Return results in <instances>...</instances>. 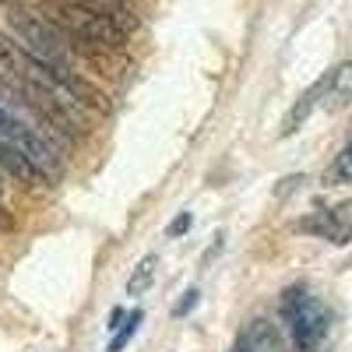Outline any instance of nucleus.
Listing matches in <instances>:
<instances>
[{
	"label": "nucleus",
	"mask_w": 352,
	"mask_h": 352,
	"mask_svg": "<svg viewBox=\"0 0 352 352\" xmlns=\"http://www.w3.org/2000/svg\"><path fill=\"white\" fill-rule=\"evenodd\" d=\"M43 14L67 36L74 53L81 50L88 56H102L124 50L127 43L124 28L88 0H43Z\"/></svg>",
	"instance_id": "nucleus-1"
},
{
	"label": "nucleus",
	"mask_w": 352,
	"mask_h": 352,
	"mask_svg": "<svg viewBox=\"0 0 352 352\" xmlns=\"http://www.w3.org/2000/svg\"><path fill=\"white\" fill-rule=\"evenodd\" d=\"M328 180H345V184H352V141L338 152V159H335V166H331V173H328Z\"/></svg>",
	"instance_id": "nucleus-12"
},
{
	"label": "nucleus",
	"mask_w": 352,
	"mask_h": 352,
	"mask_svg": "<svg viewBox=\"0 0 352 352\" xmlns=\"http://www.w3.org/2000/svg\"><path fill=\"white\" fill-rule=\"evenodd\" d=\"M194 307H197V289H190V292H184V300H180V303H176V307H173V314H176V317H184V314H190Z\"/></svg>",
	"instance_id": "nucleus-14"
},
{
	"label": "nucleus",
	"mask_w": 352,
	"mask_h": 352,
	"mask_svg": "<svg viewBox=\"0 0 352 352\" xmlns=\"http://www.w3.org/2000/svg\"><path fill=\"white\" fill-rule=\"evenodd\" d=\"M320 102L328 109H342L352 102V64H338L320 78Z\"/></svg>",
	"instance_id": "nucleus-7"
},
{
	"label": "nucleus",
	"mask_w": 352,
	"mask_h": 352,
	"mask_svg": "<svg viewBox=\"0 0 352 352\" xmlns=\"http://www.w3.org/2000/svg\"><path fill=\"white\" fill-rule=\"evenodd\" d=\"M0 190H4V184H0Z\"/></svg>",
	"instance_id": "nucleus-18"
},
{
	"label": "nucleus",
	"mask_w": 352,
	"mask_h": 352,
	"mask_svg": "<svg viewBox=\"0 0 352 352\" xmlns=\"http://www.w3.org/2000/svg\"><path fill=\"white\" fill-rule=\"evenodd\" d=\"M320 102V81L314 85V88H307V92L300 96V102L296 106H292L289 109V116H285V127H282V134H296L300 131V124L307 120V116H310V109Z\"/></svg>",
	"instance_id": "nucleus-9"
},
{
	"label": "nucleus",
	"mask_w": 352,
	"mask_h": 352,
	"mask_svg": "<svg viewBox=\"0 0 352 352\" xmlns=\"http://www.w3.org/2000/svg\"><path fill=\"white\" fill-rule=\"evenodd\" d=\"M155 264H159V257H155V254H148V257H144V261L138 264V272H134V275H131V282H127V292H131V296H141V292L152 285V278H155Z\"/></svg>",
	"instance_id": "nucleus-10"
},
{
	"label": "nucleus",
	"mask_w": 352,
	"mask_h": 352,
	"mask_svg": "<svg viewBox=\"0 0 352 352\" xmlns=\"http://www.w3.org/2000/svg\"><path fill=\"white\" fill-rule=\"evenodd\" d=\"M0 166H4L11 176H18V180H25L28 187H36V184H43V173L28 162L25 155H18L14 148H8V144H0Z\"/></svg>",
	"instance_id": "nucleus-8"
},
{
	"label": "nucleus",
	"mask_w": 352,
	"mask_h": 352,
	"mask_svg": "<svg viewBox=\"0 0 352 352\" xmlns=\"http://www.w3.org/2000/svg\"><path fill=\"white\" fill-rule=\"evenodd\" d=\"M8 226H11V219L4 215V208H0V229H8Z\"/></svg>",
	"instance_id": "nucleus-16"
},
{
	"label": "nucleus",
	"mask_w": 352,
	"mask_h": 352,
	"mask_svg": "<svg viewBox=\"0 0 352 352\" xmlns=\"http://www.w3.org/2000/svg\"><path fill=\"white\" fill-rule=\"evenodd\" d=\"M120 320H124V310L116 307V310L109 314V324H106V328H109V331H116V328H120Z\"/></svg>",
	"instance_id": "nucleus-15"
},
{
	"label": "nucleus",
	"mask_w": 352,
	"mask_h": 352,
	"mask_svg": "<svg viewBox=\"0 0 352 352\" xmlns=\"http://www.w3.org/2000/svg\"><path fill=\"white\" fill-rule=\"evenodd\" d=\"M0 144H8L18 155H25L43 173V180H60L64 176V159L56 152V144L50 141V134L21 124L8 106H0Z\"/></svg>",
	"instance_id": "nucleus-3"
},
{
	"label": "nucleus",
	"mask_w": 352,
	"mask_h": 352,
	"mask_svg": "<svg viewBox=\"0 0 352 352\" xmlns=\"http://www.w3.org/2000/svg\"><path fill=\"white\" fill-rule=\"evenodd\" d=\"M8 25H11V32L18 36L14 43H18L25 53H32L39 64L56 67V71L71 67L74 46L67 43V36H64L46 14H36L32 8H25V4H11V8H8Z\"/></svg>",
	"instance_id": "nucleus-2"
},
{
	"label": "nucleus",
	"mask_w": 352,
	"mask_h": 352,
	"mask_svg": "<svg viewBox=\"0 0 352 352\" xmlns=\"http://www.w3.org/2000/svg\"><path fill=\"white\" fill-rule=\"evenodd\" d=\"M0 4H8V8H11V4H25V0H0Z\"/></svg>",
	"instance_id": "nucleus-17"
},
{
	"label": "nucleus",
	"mask_w": 352,
	"mask_h": 352,
	"mask_svg": "<svg viewBox=\"0 0 352 352\" xmlns=\"http://www.w3.org/2000/svg\"><path fill=\"white\" fill-rule=\"evenodd\" d=\"M282 317H285V324H289L292 349H296V352H314L320 342H324L328 324H331L328 307L320 303L317 296H310L303 285L285 289V296H282Z\"/></svg>",
	"instance_id": "nucleus-4"
},
{
	"label": "nucleus",
	"mask_w": 352,
	"mask_h": 352,
	"mask_svg": "<svg viewBox=\"0 0 352 352\" xmlns=\"http://www.w3.org/2000/svg\"><path fill=\"white\" fill-rule=\"evenodd\" d=\"M141 320H144V314H141V310H134V314L127 317V324H124L120 331L113 335V342L106 345V352H124V345L134 338V331H138V324H141Z\"/></svg>",
	"instance_id": "nucleus-11"
},
{
	"label": "nucleus",
	"mask_w": 352,
	"mask_h": 352,
	"mask_svg": "<svg viewBox=\"0 0 352 352\" xmlns=\"http://www.w3.org/2000/svg\"><path fill=\"white\" fill-rule=\"evenodd\" d=\"M236 352H285V345H282L278 328L272 324L268 317H254L250 324L240 331Z\"/></svg>",
	"instance_id": "nucleus-6"
},
{
	"label": "nucleus",
	"mask_w": 352,
	"mask_h": 352,
	"mask_svg": "<svg viewBox=\"0 0 352 352\" xmlns=\"http://www.w3.org/2000/svg\"><path fill=\"white\" fill-rule=\"evenodd\" d=\"M187 229H190V212H180V215H176V219L169 222V229H166V232H169V236H184Z\"/></svg>",
	"instance_id": "nucleus-13"
},
{
	"label": "nucleus",
	"mask_w": 352,
	"mask_h": 352,
	"mask_svg": "<svg viewBox=\"0 0 352 352\" xmlns=\"http://www.w3.org/2000/svg\"><path fill=\"white\" fill-rule=\"evenodd\" d=\"M300 229L314 232V236L328 240V243H338V247L352 243V201H342V204H335V208H328V212H317V215L303 219Z\"/></svg>",
	"instance_id": "nucleus-5"
}]
</instances>
